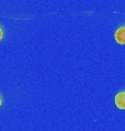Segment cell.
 Listing matches in <instances>:
<instances>
[{"label":"cell","mask_w":125,"mask_h":131,"mask_svg":"<svg viewBox=\"0 0 125 131\" xmlns=\"http://www.w3.org/2000/svg\"><path fill=\"white\" fill-rule=\"evenodd\" d=\"M2 38V31H1V28H0V39Z\"/></svg>","instance_id":"3957f363"},{"label":"cell","mask_w":125,"mask_h":131,"mask_svg":"<svg viewBox=\"0 0 125 131\" xmlns=\"http://www.w3.org/2000/svg\"><path fill=\"white\" fill-rule=\"evenodd\" d=\"M115 105L120 109H125V92H121L115 96Z\"/></svg>","instance_id":"7a4b0ae2"},{"label":"cell","mask_w":125,"mask_h":131,"mask_svg":"<svg viewBox=\"0 0 125 131\" xmlns=\"http://www.w3.org/2000/svg\"><path fill=\"white\" fill-rule=\"evenodd\" d=\"M114 37H115V40L118 44H120V45L125 44V26L120 27L119 30L115 32Z\"/></svg>","instance_id":"6da1fadb"},{"label":"cell","mask_w":125,"mask_h":131,"mask_svg":"<svg viewBox=\"0 0 125 131\" xmlns=\"http://www.w3.org/2000/svg\"><path fill=\"white\" fill-rule=\"evenodd\" d=\"M0 105H1V98H0Z\"/></svg>","instance_id":"277c9868"}]
</instances>
